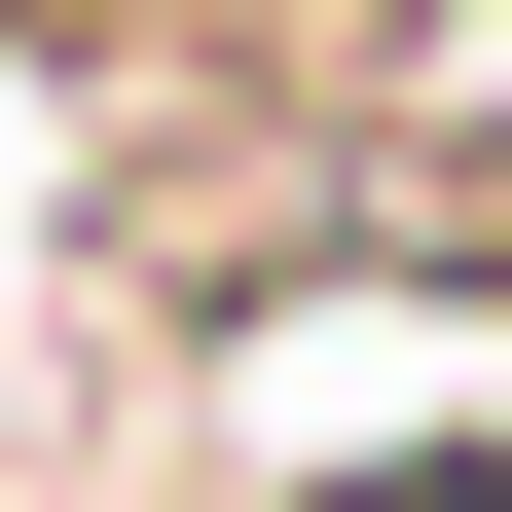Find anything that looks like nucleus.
Instances as JSON below:
<instances>
[{"label":"nucleus","mask_w":512,"mask_h":512,"mask_svg":"<svg viewBox=\"0 0 512 512\" xmlns=\"http://www.w3.org/2000/svg\"><path fill=\"white\" fill-rule=\"evenodd\" d=\"M0 37H37V74H256L293 0H0Z\"/></svg>","instance_id":"f257e3e1"},{"label":"nucleus","mask_w":512,"mask_h":512,"mask_svg":"<svg viewBox=\"0 0 512 512\" xmlns=\"http://www.w3.org/2000/svg\"><path fill=\"white\" fill-rule=\"evenodd\" d=\"M293 512H512V439H403V476H293Z\"/></svg>","instance_id":"f03ea898"}]
</instances>
